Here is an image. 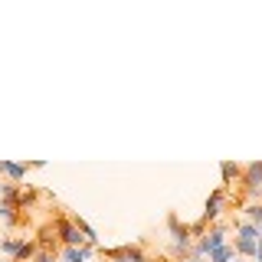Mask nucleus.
<instances>
[{"label": "nucleus", "instance_id": "f257e3e1", "mask_svg": "<svg viewBox=\"0 0 262 262\" xmlns=\"http://www.w3.org/2000/svg\"><path fill=\"white\" fill-rule=\"evenodd\" d=\"M220 246H226V229L223 226H213L207 236H200V239H196V246H193V256H210L213 249H220Z\"/></svg>", "mask_w": 262, "mask_h": 262}, {"label": "nucleus", "instance_id": "f8f14e48", "mask_svg": "<svg viewBox=\"0 0 262 262\" xmlns=\"http://www.w3.org/2000/svg\"><path fill=\"white\" fill-rule=\"evenodd\" d=\"M223 177H226V180H233V177L239 180V177H243V167H236V164H223Z\"/></svg>", "mask_w": 262, "mask_h": 262}, {"label": "nucleus", "instance_id": "423d86ee", "mask_svg": "<svg viewBox=\"0 0 262 262\" xmlns=\"http://www.w3.org/2000/svg\"><path fill=\"white\" fill-rule=\"evenodd\" d=\"M236 256H256L259 259V239H243V236H236Z\"/></svg>", "mask_w": 262, "mask_h": 262}, {"label": "nucleus", "instance_id": "2eb2a0df", "mask_svg": "<svg viewBox=\"0 0 262 262\" xmlns=\"http://www.w3.org/2000/svg\"><path fill=\"white\" fill-rule=\"evenodd\" d=\"M144 262H151V259H144Z\"/></svg>", "mask_w": 262, "mask_h": 262}, {"label": "nucleus", "instance_id": "6e6552de", "mask_svg": "<svg viewBox=\"0 0 262 262\" xmlns=\"http://www.w3.org/2000/svg\"><path fill=\"white\" fill-rule=\"evenodd\" d=\"M33 256H36V243H27V239H20V246H16V256H13V262H30Z\"/></svg>", "mask_w": 262, "mask_h": 262}, {"label": "nucleus", "instance_id": "9b49d317", "mask_svg": "<svg viewBox=\"0 0 262 262\" xmlns=\"http://www.w3.org/2000/svg\"><path fill=\"white\" fill-rule=\"evenodd\" d=\"M33 262H59V256H56V249H36Z\"/></svg>", "mask_w": 262, "mask_h": 262}, {"label": "nucleus", "instance_id": "0eeeda50", "mask_svg": "<svg viewBox=\"0 0 262 262\" xmlns=\"http://www.w3.org/2000/svg\"><path fill=\"white\" fill-rule=\"evenodd\" d=\"M0 174H7L10 180H23V177H27V164H10V161H0Z\"/></svg>", "mask_w": 262, "mask_h": 262}, {"label": "nucleus", "instance_id": "39448f33", "mask_svg": "<svg viewBox=\"0 0 262 262\" xmlns=\"http://www.w3.org/2000/svg\"><path fill=\"white\" fill-rule=\"evenodd\" d=\"M220 207H223V190H216L207 200V213H203V223H210V220H216L220 216Z\"/></svg>", "mask_w": 262, "mask_h": 262}, {"label": "nucleus", "instance_id": "4468645a", "mask_svg": "<svg viewBox=\"0 0 262 262\" xmlns=\"http://www.w3.org/2000/svg\"><path fill=\"white\" fill-rule=\"evenodd\" d=\"M184 262H203V259H200V256H187Z\"/></svg>", "mask_w": 262, "mask_h": 262}, {"label": "nucleus", "instance_id": "20e7f679", "mask_svg": "<svg viewBox=\"0 0 262 262\" xmlns=\"http://www.w3.org/2000/svg\"><path fill=\"white\" fill-rule=\"evenodd\" d=\"M56 233H59V239H62L66 246H85V239L79 236V226L72 223V220H66V216L56 220Z\"/></svg>", "mask_w": 262, "mask_h": 262}, {"label": "nucleus", "instance_id": "1a4fd4ad", "mask_svg": "<svg viewBox=\"0 0 262 262\" xmlns=\"http://www.w3.org/2000/svg\"><path fill=\"white\" fill-rule=\"evenodd\" d=\"M233 256H236L233 246H220V249L210 252V262H233Z\"/></svg>", "mask_w": 262, "mask_h": 262}, {"label": "nucleus", "instance_id": "7ed1b4c3", "mask_svg": "<svg viewBox=\"0 0 262 262\" xmlns=\"http://www.w3.org/2000/svg\"><path fill=\"white\" fill-rule=\"evenodd\" d=\"M167 226H170V236H174V249H177V252H187V256H193L190 229L180 226V223H177V216H170V220H167Z\"/></svg>", "mask_w": 262, "mask_h": 262}, {"label": "nucleus", "instance_id": "f03ea898", "mask_svg": "<svg viewBox=\"0 0 262 262\" xmlns=\"http://www.w3.org/2000/svg\"><path fill=\"white\" fill-rule=\"evenodd\" d=\"M243 184H246V193L249 196H262V161H252L249 167L243 170Z\"/></svg>", "mask_w": 262, "mask_h": 262}, {"label": "nucleus", "instance_id": "ddd939ff", "mask_svg": "<svg viewBox=\"0 0 262 262\" xmlns=\"http://www.w3.org/2000/svg\"><path fill=\"white\" fill-rule=\"evenodd\" d=\"M16 239H0V252H7V256H16Z\"/></svg>", "mask_w": 262, "mask_h": 262}, {"label": "nucleus", "instance_id": "9d476101", "mask_svg": "<svg viewBox=\"0 0 262 262\" xmlns=\"http://www.w3.org/2000/svg\"><path fill=\"white\" fill-rule=\"evenodd\" d=\"M246 216H249L252 226L262 229V203H252V207H246Z\"/></svg>", "mask_w": 262, "mask_h": 262}]
</instances>
